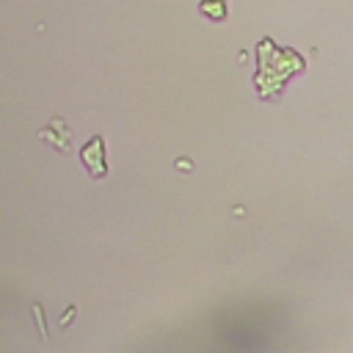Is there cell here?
Segmentation results:
<instances>
[{"label": "cell", "instance_id": "1", "mask_svg": "<svg viewBox=\"0 0 353 353\" xmlns=\"http://www.w3.org/2000/svg\"><path fill=\"white\" fill-rule=\"evenodd\" d=\"M303 69V58L292 50H279L270 39L259 41V74L256 88L262 99H276L281 94V85Z\"/></svg>", "mask_w": 353, "mask_h": 353}, {"label": "cell", "instance_id": "2", "mask_svg": "<svg viewBox=\"0 0 353 353\" xmlns=\"http://www.w3.org/2000/svg\"><path fill=\"white\" fill-rule=\"evenodd\" d=\"M83 165H85L97 179L105 176L108 163H105V143H102V138H94L91 143L83 146Z\"/></svg>", "mask_w": 353, "mask_h": 353}, {"label": "cell", "instance_id": "3", "mask_svg": "<svg viewBox=\"0 0 353 353\" xmlns=\"http://www.w3.org/2000/svg\"><path fill=\"white\" fill-rule=\"evenodd\" d=\"M201 11L210 14L212 19H221V17H223V3H221V0H215V3H201Z\"/></svg>", "mask_w": 353, "mask_h": 353}]
</instances>
